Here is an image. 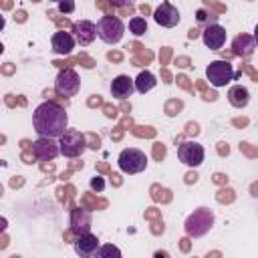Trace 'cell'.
I'll use <instances>...</instances> for the list:
<instances>
[{
    "mask_svg": "<svg viewBox=\"0 0 258 258\" xmlns=\"http://www.w3.org/2000/svg\"><path fill=\"white\" fill-rule=\"evenodd\" d=\"M32 127L38 137L58 139L69 127V115L60 105L52 101H44L32 113Z\"/></svg>",
    "mask_w": 258,
    "mask_h": 258,
    "instance_id": "cell-1",
    "label": "cell"
},
{
    "mask_svg": "<svg viewBox=\"0 0 258 258\" xmlns=\"http://www.w3.org/2000/svg\"><path fill=\"white\" fill-rule=\"evenodd\" d=\"M125 34V24L119 16H113V14H105L99 18L97 22V36L105 42V44H117L121 42Z\"/></svg>",
    "mask_w": 258,
    "mask_h": 258,
    "instance_id": "cell-2",
    "label": "cell"
},
{
    "mask_svg": "<svg viewBox=\"0 0 258 258\" xmlns=\"http://www.w3.org/2000/svg\"><path fill=\"white\" fill-rule=\"evenodd\" d=\"M214 226V212L208 210V208H198L194 214L187 216L183 228H185V234L189 238H202L204 234H208Z\"/></svg>",
    "mask_w": 258,
    "mask_h": 258,
    "instance_id": "cell-3",
    "label": "cell"
},
{
    "mask_svg": "<svg viewBox=\"0 0 258 258\" xmlns=\"http://www.w3.org/2000/svg\"><path fill=\"white\" fill-rule=\"evenodd\" d=\"M206 79L210 81L212 87L222 89V87H226L228 83H232L236 79V71H234V67H232L230 60L218 58V60H212L206 67Z\"/></svg>",
    "mask_w": 258,
    "mask_h": 258,
    "instance_id": "cell-4",
    "label": "cell"
},
{
    "mask_svg": "<svg viewBox=\"0 0 258 258\" xmlns=\"http://www.w3.org/2000/svg\"><path fill=\"white\" fill-rule=\"evenodd\" d=\"M117 165L123 173H129V175H135V173H141L145 171L147 167V155L137 149V147H125L119 157H117Z\"/></svg>",
    "mask_w": 258,
    "mask_h": 258,
    "instance_id": "cell-5",
    "label": "cell"
},
{
    "mask_svg": "<svg viewBox=\"0 0 258 258\" xmlns=\"http://www.w3.org/2000/svg\"><path fill=\"white\" fill-rule=\"evenodd\" d=\"M87 143H85V135L79 131V129H64V133L58 137V149H60V155L69 157V159H75V157H81L83 151H85Z\"/></svg>",
    "mask_w": 258,
    "mask_h": 258,
    "instance_id": "cell-6",
    "label": "cell"
},
{
    "mask_svg": "<svg viewBox=\"0 0 258 258\" xmlns=\"http://www.w3.org/2000/svg\"><path fill=\"white\" fill-rule=\"evenodd\" d=\"M81 89V79L73 69H60L54 79V91L60 97H75Z\"/></svg>",
    "mask_w": 258,
    "mask_h": 258,
    "instance_id": "cell-7",
    "label": "cell"
},
{
    "mask_svg": "<svg viewBox=\"0 0 258 258\" xmlns=\"http://www.w3.org/2000/svg\"><path fill=\"white\" fill-rule=\"evenodd\" d=\"M177 157H179L181 163H185L189 167H198V165L204 163L206 151H204V145L198 143V141H183L177 147Z\"/></svg>",
    "mask_w": 258,
    "mask_h": 258,
    "instance_id": "cell-8",
    "label": "cell"
},
{
    "mask_svg": "<svg viewBox=\"0 0 258 258\" xmlns=\"http://www.w3.org/2000/svg\"><path fill=\"white\" fill-rule=\"evenodd\" d=\"M153 20H155L159 26H163V28H173V26H177V24L181 22V14H179V10H177L171 2L163 0V2L155 8V12H153Z\"/></svg>",
    "mask_w": 258,
    "mask_h": 258,
    "instance_id": "cell-9",
    "label": "cell"
},
{
    "mask_svg": "<svg viewBox=\"0 0 258 258\" xmlns=\"http://www.w3.org/2000/svg\"><path fill=\"white\" fill-rule=\"evenodd\" d=\"M32 153H34V157L40 159V161H52L56 155H60L58 141L52 139V137H38V139L32 143Z\"/></svg>",
    "mask_w": 258,
    "mask_h": 258,
    "instance_id": "cell-10",
    "label": "cell"
},
{
    "mask_svg": "<svg viewBox=\"0 0 258 258\" xmlns=\"http://www.w3.org/2000/svg\"><path fill=\"white\" fill-rule=\"evenodd\" d=\"M202 42L210 48V50H220L226 44V28L218 22H212L204 28L202 32Z\"/></svg>",
    "mask_w": 258,
    "mask_h": 258,
    "instance_id": "cell-11",
    "label": "cell"
},
{
    "mask_svg": "<svg viewBox=\"0 0 258 258\" xmlns=\"http://www.w3.org/2000/svg\"><path fill=\"white\" fill-rule=\"evenodd\" d=\"M73 36L75 42H79L81 46H89L97 38V24L91 20H79L73 26Z\"/></svg>",
    "mask_w": 258,
    "mask_h": 258,
    "instance_id": "cell-12",
    "label": "cell"
},
{
    "mask_svg": "<svg viewBox=\"0 0 258 258\" xmlns=\"http://www.w3.org/2000/svg\"><path fill=\"white\" fill-rule=\"evenodd\" d=\"M99 246H101L99 238L95 234H91V232L79 234L77 240H75V252L79 256H95L97 250H99Z\"/></svg>",
    "mask_w": 258,
    "mask_h": 258,
    "instance_id": "cell-13",
    "label": "cell"
},
{
    "mask_svg": "<svg viewBox=\"0 0 258 258\" xmlns=\"http://www.w3.org/2000/svg\"><path fill=\"white\" fill-rule=\"evenodd\" d=\"M256 50V38L250 36V34H238L234 40H232V52L240 58H248L252 56Z\"/></svg>",
    "mask_w": 258,
    "mask_h": 258,
    "instance_id": "cell-14",
    "label": "cell"
},
{
    "mask_svg": "<svg viewBox=\"0 0 258 258\" xmlns=\"http://www.w3.org/2000/svg\"><path fill=\"white\" fill-rule=\"evenodd\" d=\"M133 91H135V85L129 75H117L111 81V95L115 99H127L133 95Z\"/></svg>",
    "mask_w": 258,
    "mask_h": 258,
    "instance_id": "cell-15",
    "label": "cell"
},
{
    "mask_svg": "<svg viewBox=\"0 0 258 258\" xmlns=\"http://www.w3.org/2000/svg\"><path fill=\"white\" fill-rule=\"evenodd\" d=\"M50 44H52V50L56 54H69L73 48H75V36L71 32H64V30H58L52 34L50 38Z\"/></svg>",
    "mask_w": 258,
    "mask_h": 258,
    "instance_id": "cell-16",
    "label": "cell"
},
{
    "mask_svg": "<svg viewBox=\"0 0 258 258\" xmlns=\"http://www.w3.org/2000/svg\"><path fill=\"white\" fill-rule=\"evenodd\" d=\"M228 101H230L232 107L244 109L250 103V91L246 87H242V85H234V87L228 89Z\"/></svg>",
    "mask_w": 258,
    "mask_h": 258,
    "instance_id": "cell-17",
    "label": "cell"
},
{
    "mask_svg": "<svg viewBox=\"0 0 258 258\" xmlns=\"http://www.w3.org/2000/svg\"><path fill=\"white\" fill-rule=\"evenodd\" d=\"M133 85H135V91L137 93L145 95V93H149L157 85V79H155V75L151 71H141L137 75V79H133Z\"/></svg>",
    "mask_w": 258,
    "mask_h": 258,
    "instance_id": "cell-18",
    "label": "cell"
},
{
    "mask_svg": "<svg viewBox=\"0 0 258 258\" xmlns=\"http://www.w3.org/2000/svg\"><path fill=\"white\" fill-rule=\"evenodd\" d=\"M129 32H133L135 36L145 34V32H147V22H145V18H141V16H133V18L129 20Z\"/></svg>",
    "mask_w": 258,
    "mask_h": 258,
    "instance_id": "cell-19",
    "label": "cell"
},
{
    "mask_svg": "<svg viewBox=\"0 0 258 258\" xmlns=\"http://www.w3.org/2000/svg\"><path fill=\"white\" fill-rule=\"evenodd\" d=\"M95 256H99V258H111V256L121 258V250H119L117 246L105 244V246H99V250H97V254H95Z\"/></svg>",
    "mask_w": 258,
    "mask_h": 258,
    "instance_id": "cell-20",
    "label": "cell"
},
{
    "mask_svg": "<svg viewBox=\"0 0 258 258\" xmlns=\"http://www.w3.org/2000/svg\"><path fill=\"white\" fill-rule=\"evenodd\" d=\"M196 16H198V22L200 24H212V22H216V16L214 14H208V10H204V8H200L196 12Z\"/></svg>",
    "mask_w": 258,
    "mask_h": 258,
    "instance_id": "cell-21",
    "label": "cell"
},
{
    "mask_svg": "<svg viewBox=\"0 0 258 258\" xmlns=\"http://www.w3.org/2000/svg\"><path fill=\"white\" fill-rule=\"evenodd\" d=\"M56 6H58V12H62V14L75 12V0H60V2H56Z\"/></svg>",
    "mask_w": 258,
    "mask_h": 258,
    "instance_id": "cell-22",
    "label": "cell"
},
{
    "mask_svg": "<svg viewBox=\"0 0 258 258\" xmlns=\"http://www.w3.org/2000/svg\"><path fill=\"white\" fill-rule=\"evenodd\" d=\"M91 189H93V191H103V189H105V179H103L101 175L91 177Z\"/></svg>",
    "mask_w": 258,
    "mask_h": 258,
    "instance_id": "cell-23",
    "label": "cell"
},
{
    "mask_svg": "<svg viewBox=\"0 0 258 258\" xmlns=\"http://www.w3.org/2000/svg\"><path fill=\"white\" fill-rule=\"evenodd\" d=\"M109 2H111L113 6H117V8H127V6L131 8V6L135 4V0H109Z\"/></svg>",
    "mask_w": 258,
    "mask_h": 258,
    "instance_id": "cell-24",
    "label": "cell"
},
{
    "mask_svg": "<svg viewBox=\"0 0 258 258\" xmlns=\"http://www.w3.org/2000/svg\"><path fill=\"white\" fill-rule=\"evenodd\" d=\"M6 226H8V220H6V218H2V216H0V234H2V232H4V230H6Z\"/></svg>",
    "mask_w": 258,
    "mask_h": 258,
    "instance_id": "cell-25",
    "label": "cell"
},
{
    "mask_svg": "<svg viewBox=\"0 0 258 258\" xmlns=\"http://www.w3.org/2000/svg\"><path fill=\"white\" fill-rule=\"evenodd\" d=\"M4 26H6V18H4L2 14H0V32L4 30Z\"/></svg>",
    "mask_w": 258,
    "mask_h": 258,
    "instance_id": "cell-26",
    "label": "cell"
},
{
    "mask_svg": "<svg viewBox=\"0 0 258 258\" xmlns=\"http://www.w3.org/2000/svg\"><path fill=\"white\" fill-rule=\"evenodd\" d=\"M2 52H4V46H2V42H0V54H2Z\"/></svg>",
    "mask_w": 258,
    "mask_h": 258,
    "instance_id": "cell-27",
    "label": "cell"
},
{
    "mask_svg": "<svg viewBox=\"0 0 258 258\" xmlns=\"http://www.w3.org/2000/svg\"><path fill=\"white\" fill-rule=\"evenodd\" d=\"M50 2H60V0H50Z\"/></svg>",
    "mask_w": 258,
    "mask_h": 258,
    "instance_id": "cell-28",
    "label": "cell"
}]
</instances>
